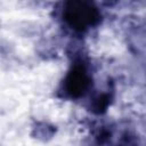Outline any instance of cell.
<instances>
[{
	"label": "cell",
	"instance_id": "obj_1",
	"mask_svg": "<svg viewBox=\"0 0 146 146\" xmlns=\"http://www.w3.org/2000/svg\"><path fill=\"white\" fill-rule=\"evenodd\" d=\"M66 21L76 29L92 25L97 18V10L89 0H68L65 7Z\"/></svg>",
	"mask_w": 146,
	"mask_h": 146
},
{
	"label": "cell",
	"instance_id": "obj_2",
	"mask_svg": "<svg viewBox=\"0 0 146 146\" xmlns=\"http://www.w3.org/2000/svg\"><path fill=\"white\" fill-rule=\"evenodd\" d=\"M88 80L82 67H76L67 79V90L72 96L80 95L87 87Z\"/></svg>",
	"mask_w": 146,
	"mask_h": 146
}]
</instances>
